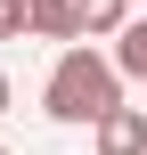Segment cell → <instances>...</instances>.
Returning <instances> with one entry per match:
<instances>
[{
	"instance_id": "6da1fadb",
	"label": "cell",
	"mask_w": 147,
	"mask_h": 155,
	"mask_svg": "<svg viewBox=\"0 0 147 155\" xmlns=\"http://www.w3.org/2000/svg\"><path fill=\"white\" fill-rule=\"evenodd\" d=\"M41 98H49V114H57V123H90V131H98V123L123 106V65H106L98 49H82V41H74V49H57V74H49V90H41Z\"/></svg>"
},
{
	"instance_id": "7a4b0ae2",
	"label": "cell",
	"mask_w": 147,
	"mask_h": 155,
	"mask_svg": "<svg viewBox=\"0 0 147 155\" xmlns=\"http://www.w3.org/2000/svg\"><path fill=\"white\" fill-rule=\"evenodd\" d=\"M98 155H147V106H115L98 123Z\"/></svg>"
},
{
	"instance_id": "3957f363",
	"label": "cell",
	"mask_w": 147,
	"mask_h": 155,
	"mask_svg": "<svg viewBox=\"0 0 147 155\" xmlns=\"http://www.w3.org/2000/svg\"><path fill=\"white\" fill-rule=\"evenodd\" d=\"M25 33L33 41H82V25H74V0H25Z\"/></svg>"
},
{
	"instance_id": "277c9868",
	"label": "cell",
	"mask_w": 147,
	"mask_h": 155,
	"mask_svg": "<svg viewBox=\"0 0 147 155\" xmlns=\"http://www.w3.org/2000/svg\"><path fill=\"white\" fill-rule=\"evenodd\" d=\"M74 25L82 33H123L131 25V0H74Z\"/></svg>"
},
{
	"instance_id": "5b68a950",
	"label": "cell",
	"mask_w": 147,
	"mask_h": 155,
	"mask_svg": "<svg viewBox=\"0 0 147 155\" xmlns=\"http://www.w3.org/2000/svg\"><path fill=\"white\" fill-rule=\"evenodd\" d=\"M115 65H123L131 82H147V16H139V25H123V49H115Z\"/></svg>"
},
{
	"instance_id": "8992f818",
	"label": "cell",
	"mask_w": 147,
	"mask_h": 155,
	"mask_svg": "<svg viewBox=\"0 0 147 155\" xmlns=\"http://www.w3.org/2000/svg\"><path fill=\"white\" fill-rule=\"evenodd\" d=\"M0 41H25V0H0Z\"/></svg>"
},
{
	"instance_id": "52a82bcc",
	"label": "cell",
	"mask_w": 147,
	"mask_h": 155,
	"mask_svg": "<svg viewBox=\"0 0 147 155\" xmlns=\"http://www.w3.org/2000/svg\"><path fill=\"white\" fill-rule=\"evenodd\" d=\"M8 98H16V90H8V74H0V114H8Z\"/></svg>"
},
{
	"instance_id": "ba28073f",
	"label": "cell",
	"mask_w": 147,
	"mask_h": 155,
	"mask_svg": "<svg viewBox=\"0 0 147 155\" xmlns=\"http://www.w3.org/2000/svg\"><path fill=\"white\" fill-rule=\"evenodd\" d=\"M0 155H8V147H0Z\"/></svg>"
}]
</instances>
